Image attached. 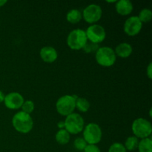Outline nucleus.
I'll list each match as a JSON object with an SVG mask.
<instances>
[{"label":"nucleus","instance_id":"nucleus-4","mask_svg":"<svg viewBox=\"0 0 152 152\" xmlns=\"http://www.w3.org/2000/svg\"><path fill=\"white\" fill-rule=\"evenodd\" d=\"M64 123L65 129L70 134H78L83 132L85 127L83 117L77 113H72L67 116Z\"/></svg>","mask_w":152,"mask_h":152},{"label":"nucleus","instance_id":"nucleus-9","mask_svg":"<svg viewBox=\"0 0 152 152\" xmlns=\"http://www.w3.org/2000/svg\"><path fill=\"white\" fill-rule=\"evenodd\" d=\"M82 14H83V18L86 22L94 24L101 19L102 10L99 4H91L83 10Z\"/></svg>","mask_w":152,"mask_h":152},{"label":"nucleus","instance_id":"nucleus-16","mask_svg":"<svg viewBox=\"0 0 152 152\" xmlns=\"http://www.w3.org/2000/svg\"><path fill=\"white\" fill-rule=\"evenodd\" d=\"M56 141L60 145H66L69 142L70 139H71V134L64 129H60L57 132L55 136Z\"/></svg>","mask_w":152,"mask_h":152},{"label":"nucleus","instance_id":"nucleus-10","mask_svg":"<svg viewBox=\"0 0 152 152\" xmlns=\"http://www.w3.org/2000/svg\"><path fill=\"white\" fill-rule=\"evenodd\" d=\"M142 28V23L137 16H133L128 18L124 23V32L130 37H134L140 32Z\"/></svg>","mask_w":152,"mask_h":152},{"label":"nucleus","instance_id":"nucleus-17","mask_svg":"<svg viewBox=\"0 0 152 152\" xmlns=\"http://www.w3.org/2000/svg\"><path fill=\"white\" fill-rule=\"evenodd\" d=\"M137 149L139 152H152V140L150 137L141 139Z\"/></svg>","mask_w":152,"mask_h":152},{"label":"nucleus","instance_id":"nucleus-19","mask_svg":"<svg viewBox=\"0 0 152 152\" xmlns=\"http://www.w3.org/2000/svg\"><path fill=\"white\" fill-rule=\"evenodd\" d=\"M90 102L86 98L78 97L76 100V108L81 112H87L90 108Z\"/></svg>","mask_w":152,"mask_h":152},{"label":"nucleus","instance_id":"nucleus-8","mask_svg":"<svg viewBox=\"0 0 152 152\" xmlns=\"http://www.w3.org/2000/svg\"><path fill=\"white\" fill-rule=\"evenodd\" d=\"M85 31H86L87 39L94 44L98 45L99 43L103 42L106 37L105 28L102 25H96V24L90 25Z\"/></svg>","mask_w":152,"mask_h":152},{"label":"nucleus","instance_id":"nucleus-13","mask_svg":"<svg viewBox=\"0 0 152 152\" xmlns=\"http://www.w3.org/2000/svg\"><path fill=\"white\" fill-rule=\"evenodd\" d=\"M115 8L119 14L127 16L133 10V4L129 0H120L116 2Z\"/></svg>","mask_w":152,"mask_h":152},{"label":"nucleus","instance_id":"nucleus-24","mask_svg":"<svg viewBox=\"0 0 152 152\" xmlns=\"http://www.w3.org/2000/svg\"><path fill=\"white\" fill-rule=\"evenodd\" d=\"M98 48H98L97 44H94V43H91H91L87 42L83 49L85 50V51L87 52V53H91V52L94 51V50H97Z\"/></svg>","mask_w":152,"mask_h":152},{"label":"nucleus","instance_id":"nucleus-29","mask_svg":"<svg viewBox=\"0 0 152 152\" xmlns=\"http://www.w3.org/2000/svg\"><path fill=\"white\" fill-rule=\"evenodd\" d=\"M7 2V0H0V7L4 6Z\"/></svg>","mask_w":152,"mask_h":152},{"label":"nucleus","instance_id":"nucleus-6","mask_svg":"<svg viewBox=\"0 0 152 152\" xmlns=\"http://www.w3.org/2000/svg\"><path fill=\"white\" fill-rule=\"evenodd\" d=\"M132 130L134 136L138 139L149 137L152 133L151 123L145 118H137L132 123Z\"/></svg>","mask_w":152,"mask_h":152},{"label":"nucleus","instance_id":"nucleus-27","mask_svg":"<svg viewBox=\"0 0 152 152\" xmlns=\"http://www.w3.org/2000/svg\"><path fill=\"white\" fill-rule=\"evenodd\" d=\"M57 127L59 128V130L60 129H65V123H64V121H60L57 123Z\"/></svg>","mask_w":152,"mask_h":152},{"label":"nucleus","instance_id":"nucleus-5","mask_svg":"<svg viewBox=\"0 0 152 152\" xmlns=\"http://www.w3.org/2000/svg\"><path fill=\"white\" fill-rule=\"evenodd\" d=\"M83 138L88 145H96L102 140V129L94 123H88L83 129Z\"/></svg>","mask_w":152,"mask_h":152},{"label":"nucleus","instance_id":"nucleus-3","mask_svg":"<svg viewBox=\"0 0 152 152\" xmlns=\"http://www.w3.org/2000/svg\"><path fill=\"white\" fill-rule=\"evenodd\" d=\"M95 58L96 62L102 67L112 66L117 60L114 50L108 46L99 48L96 51Z\"/></svg>","mask_w":152,"mask_h":152},{"label":"nucleus","instance_id":"nucleus-1","mask_svg":"<svg viewBox=\"0 0 152 152\" xmlns=\"http://www.w3.org/2000/svg\"><path fill=\"white\" fill-rule=\"evenodd\" d=\"M12 124L18 132L28 134L34 127V120L31 114H26L21 111L14 114L12 119Z\"/></svg>","mask_w":152,"mask_h":152},{"label":"nucleus","instance_id":"nucleus-18","mask_svg":"<svg viewBox=\"0 0 152 152\" xmlns=\"http://www.w3.org/2000/svg\"><path fill=\"white\" fill-rule=\"evenodd\" d=\"M138 144H139V139L135 136H131L126 139L124 146L126 151H132L137 149Z\"/></svg>","mask_w":152,"mask_h":152},{"label":"nucleus","instance_id":"nucleus-22","mask_svg":"<svg viewBox=\"0 0 152 152\" xmlns=\"http://www.w3.org/2000/svg\"><path fill=\"white\" fill-rule=\"evenodd\" d=\"M88 143L86 142V141L85 140L84 138L83 137H77V139H75L74 142V145L76 148H77L78 151H83L84 149L86 148V147L87 146Z\"/></svg>","mask_w":152,"mask_h":152},{"label":"nucleus","instance_id":"nucleus-11","mask_svg":"<svg viewBox=\"0 0 152 152\" xmlns=\"http://www.w3.org/2000/svg\"><path fill=\"white\" fill-rule=\"evenodd\" d=\"M24 98L18 92H11L5 95L4 103L7 108L11 110L19 109L24 102Z\"/></svg>","mask_w":152,"mask_h":152},{"label":"nucleus","instance_id":"nucleus-12","mask_svg":"<svg viewBox=\"0 0 152 152\" xmlns=\"http://www.w3.org/2000/svg\"><path fill=\"white\" fill-rule=\"evenodd\" d=\"M40 56L44 62L52 63L57 59L58 53L56 49L51 46H45L40 50Z\"/></svg>","mask_w":152,"mask_h":152},{"label":"nucleus","instance_id":"nucleus-7","mask_svg":"<svg viewBox=\"0 0 152 152\" xmlns=\"http://www.w3.org/2000/svg\"><path fill=\"white\" fill-rule=\"evenodd\" d=\"M76 100L77 99L73 95H64L59 98L56 103V108L57 112L62 116L70 115L74 113L76 108Z\"/></svg>","mask_w":152,"mask_h":152},{"label":"nucleus","instance_id":"nucleus-25","mask_svg":"<svg viewBox=\"0 0 152 152\" xmlns=\"http://www.w3.org/2000/svg\"><path fill=\"white\" fill-rule=\"evenodd\" d=\"M83 152H101V151L96 145H87Z\"/></svg>","mask_w":152,"mask_h":152},{"label":"nucleus","instance_id":"nucleus-14","mask_svg":"<svg viewBox=\"0 0 152 152\" xmlns=\"http://www.w3.org/2000/svg\"><path fill=\"white\" fill-rule=\"evenodd\" d=\"M132 51H133L132 46L127 42L120 43L114 50L116 56H118L121 58L129 57L132 53Z\"/></svg>","mask_w":152,"mask_h":152},{"label":"nucleus","instance_id":"nucleus-2","mask_svg":"<svg viewBox=\"0 0 152 152\" xmlns=\"http://www.w3.org/2000/svg\"><path fill=\"white\" fill-rule=\"evenodd\" d=\"M87 42L86 31L80 28L71 31L67 37V45L70 48L74 50L83 49Z\"/></svg>","mask_w":152,"mask_h":152},{"label":"nucleus","instance_id":"nucleus-23","mask_svg":"<svg viewBox=\"0 0 152 152\" xmlns=\"http://www.w3.org/2000/svg\"><path fill=\"white\" fill-rule=\"evenodd\" d=\"M108 152H127L124 145L120 142H114L108 148Z\"/></svg>","mask_w":152,"mask_h":152},{"label":"nucleus","instance_id":"nucleus-20","mask_svg":"<svg viewBox=\"0 0 152 152\" xmlns=\"http://www.w3.org/2000/svg\"><path fill=\"white\" fill-rule=\"evenodd\" d=\"M140 22H148L152 19V11L148 8H144L140 12L139 15L137 16Z\"/></svg>","mask_w":152,"mask_h":152},{"label":"nucleus","instance_id":"nucleus-26","mask_svg":"<svg viewBox=\"0 0 152 152\" xmlns=\"http://www.w3.org/2000/svg\"><path fill=\"white\" fill-rule=\"evenodd\" d=\"M146 73H147V76H148V77L151 80L152 78V63L151 62H150V63L148 64V67H147Z\"/></svg>","mask_w":152,"mask_h":152},{"label":"nucleus","instance_id":"nucleus-28","mask_svg":"<svg viewBox=\"0 0 152 152\" xmlns=\"http://www.w3.org/2000/svg\"><path fill=\"white\" fill-rule=\"evenodd\" d=\"M4 97H5V95H4V94L3 93L2 91H0V103L2 102H4Z\"/></svg>","mask_w":152,"mask_h":152},{"label":"nucleus","instance_id":"nucleus-30","mask_svg":"<svg viewBox=\"0 0 152 152\" xmlns=\"http://www.w3.org/2000/svg\"><path fill=\"white\" fill-rule=\"evenodd\" d=\"M149 114H150V117H151V108L150 109V111H149Z\"/></svg>","mask_w":152,"mask_h":152},{"label":"nucleus","instance_id":"nucleus-21","mask_svg":"<svg viewBox=\"0 0 152 152\" xmlns=\"http://www.w3.org/2000/svg\"><path fill=\"white\" fill-rule=\"evenodd\" d=\"M34 107H35V105H34V103L33 101L26 100L24 101L23 104H22L21 108H22V111L26 113V114H31L34 111Z\"/></svg>","mask_w":152,"mask_h":152},{"label":"nucleus","instance_id":"nucleus-15","mask_svg":"<svg viewBox=\"0 0 152 152\" xmlns=\"http://www.w3.org/2000/svg\"><path fill=\"white\" fill-rule=\"evenodd\" d=\"M83 19V14L81 11L77 9H72L69 10L66 15V19L71 24H77Z\"/></svg>","mask_w":152,"mask_h":152}]
</instances>
